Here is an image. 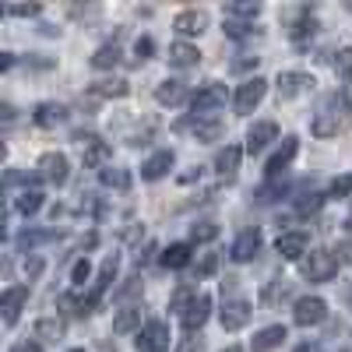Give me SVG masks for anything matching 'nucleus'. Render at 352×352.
I'll use <instances>...</instances> for the list:
<instances>
[{"label":"nucleus","mask_w":352,"mask_h":352,"mask_svg":"<svg viewBox=\"0 0 352 352\" xmlns=\"http://www.w3.org/2000/svg\"><path fill=\"white\" fill-rule=\"evenodd\" d=\"M184 99H187V85L184 81H176V78L159 81V88H155V102L159 106H180Z\"/></svg>","instance_id":"obj_24"},{"label":"nucleus","mask_w":352,"mask_h":352,"mask_svg":"<svg viewBox=\"0 0 352 352\" xmlns=\"http://www.w3.org/2000/svg\"><path fill=\"white\" fill-rule=\"evenodd\" d=\"M219 236V226L215 222H197L190 226V243H212Z\"/></svg>","instance_id":"obj_37"},{"label":"nucleus","mask_w":352,"mask_h":352,"mask_svg":"<svg viewBox=\"0 0 352 352\" xmlns=\"http://www.w3.org/2000/svg\"><path fill=\"white\" fill-rule=\"evenodd\" d=\"M194 180H201V166H194V169L180 173V184H194Z\"/></svg>","instance_id":"obj_51"},{"label":"nucleus","mask_w":352,"mask_h":352,"mask_svg":"<svg viewBox=\"0 0 352 352\" xmlns=\"http://www.w3.org/2000/svg\"><path fill=\"white\" fill-rule=\"evenodd\" d=\"M222 352H243L240 345H229V349H222Z\"/></svg>","instance_id":"obj_60"},{"label":"nucleus","mask_w":352,"mask_h":352,"mask_svg":"<svg viewBox=\"0 0 352 352\" xmlns=\"http://www.w3.org/2000/svg\"><path fill=\"white\" fill-rule=\"evenodd\" d=\"M81 152H85L81 159H85V166H88V169H99V173H102L106 166H113V162H109V155H113V152H109V144H106V141H96L92 148H81Z\"/></svg>","instance_id":"obj_32"},{"label":"nucleus","mask_w":352,"mask_h":352,"mask_svg":"<svg viewBox=\"0 0 352 352\" xmlns=\"http://www.w3.org/2000/svg\"><path fill=\"white\" fill-rule=\"evenodd\" d=\"M176 166V155H173V148H162V152H155V155H148L141 162V180H148V184H155V180H162V176H169V169Z\"/></svg>","instance_id":"obj_14"},{"label":"nucleus","mask_w":352,"mask_h":352,"mask_svg":"<svg viewBox=\"0 0 352 352\" xmlns=\"http://www.w3.org/2000/svg\"><path fill=\"white\" fill-rule=\"evenodd\" d=\"M272 141H278L275 120H257V124H250V131H247V152H250V155L264 152Z\"/></svg>","instance_id":"obj_17"},{"label":"nucleus","mask_w":352,"mask_h":352,"mask_svg":"<svg viewBox=\"0 0 352 352\" xmlns=\"http://www.w3.org/2000/svg\"><path fill=\"white\" fill-rule=\"evenodd\" d=\"M300 268L310 282H331L342 268V261L331 254V250H310L303 261H300Z\"/></svg>","instance_id":"obj_2"},{"label":"nucleus","mask_w":352,"mask_h":352,"mask_svg":"<svg viewBox=\"0 0 352 352\" xmlns=\"http://www.w3.org/2000/svg\"><path fill=\"white\" fill-rule=\"evenodd\" d=\"M314 74H303V71H282L278 81H275V92H278V102H292L307 92H314Z\"/></svg>","instance_id":"obj_5"},{"label":"nucleus","mask_w":352,"mask_h":352,"mask_svg":"<svg viewBox=\"0 0 352 352\" xmlns=\"http://www.w3.org/2000/svg\"><path fill=\"white\" fill-rule=\"evenodd\" d=\"M226 99H229L226 85L222 81H208V85H201L197 92L190 96V109H194V116H215L226 106Z\"/></svg>","instance_id":"obj_3"},{"label":"nucleus","mask_w":352,"mask_h":352,"mask_svg":"<svg viewBox=\"0 0 352 352\" xmlns=\"http://www.w3.org/2000/svg\"><path fill=\"white\" fill-rule=\"evenodd\" d=\"M264 96H268V81H264L261 74H254V78H247L236 88V96H232V109H236V116H250L264 102Z\"/></svg>","instance_id":"obj_4"},{"label":"nucleus","mask_w":352,"mask_h":352,"mask_svg":"<svg viewBox=\"0 0 352 352\" xmlns=\"http://www.w3.org/2000/svg\"><path fill=\"white\" fill-rule=\"evenodd\" d=\"M14 67V53H0V71H11Z\"/></svg>","instance_id":"obj_55"},{"label":"nucleus","mask_w":352,"mask_h":352,"mask_svg":"<svg viewBox=\"0 0 352 352\" xmlns=\"http://www.w3.org/2000/svg\"><path fill=\"white\" fill-rule=\"evenodd\" d=\"M222 32H226L229 39H250V36H261V28H254V25H247V21H232V18H226Z\"/></svg>","instance_id":"obj_36"},{"label":"nucleus","mask_w":352,"mask_h":352,"mask_svg":"<svg viewBox=\"0 0 352 352\" xmlns=\"http://www.w3.org/2000/svg\"><path fill=\"white\" fill-rule=\"evenodd\" d=\"M257 60H261V56H243V60H236L232 67H236V71H247V67H257Z\"/></svg>","instance_id":"obj_53"},{"label":"nucleus","mask_w":352,"mask_h":352,"mask_svg":"<svg viewBox=\"0 0 352 352\" xmlns=\"http://www.w3.org/2000/svg\"><path fill=\"white\" fill-rule=\"evenodd\" d=\"M261 247H264L261 229H243L240 236L232 240V247H229V257L236 261V264H247V261H254V257L261 254Z\"/></svg>","instance_id":"obj_10"},{"label":"nucleus","mask_w":352,"mask_h":352,"mask_svg":"<svg viewBox=\"0 0 352 352\" xmlns=\"http://www.w3.org/2000/svg\"><path fill=\"white\" fill-rule=\"evenodd\" d=\"M331 197H352V173L335 176V184H331Z\"/></svg>","instance_id":"obj_43"},{"label":"nucleus","mask_w":352,"mask_h":352,"mask_svg":"<svg viewBox=\"0 0 352 352\" xmlns=\"http://www.w3.org/2000/svg\"><path fill=\"white\" fill-rule=\"evenodd\" d=\"M285 194H289L285 184H268V187L254 190V201H257V204H272V201H278V197H285Z\"/></svg>","instance_id":"obj_38"},{"label":"nucleus","mask_w":352,"mask_h":352,"mask_svg":"<svg viewBox=\"0 0 352 352\" xmlns=\"http://www.w3.org/2000/svg\"><path fill=\"white\" fill-rule=\"evenodd\" d=\"M250 314H254V307L247 300H226V307L219 310V320H222L226 331H240L250 320Z\"/></svg>","instance_id":"obj_16"},{"label":"nucleus","mask_w":352,"mask_h":352,"mask_svg":"<svg viewBox=\"0 0 352 352\" xmlns=\"http://www.w3.org/2000/svg\"><path fill=\"white\" fill-rule=\"evenodd\" d=\"M342 102L352 109V85H345V92H342Z\"/></svg>","instance_id":"obj_58"},{"label":"nucleus","mask_w":352,"mask_h":352,"mask_svg":"<svg viewBox=\"0 0 352 352\" xmlns=\"http://www.w3.org/2000/svg\"><path fill=\"white\" fill-rule=\"evenodd\" d=\"M64 335H67V324L60 317H43V320H36V328H32V338H39L43 345L64 342Z\"/></svg>","instance_id":"obj_21"},{"label":"nucleus","mask_w":352,"mask_h":352,"mask_svg":"<svg viewBox=\"0 0 352 352\" xmlns=\"http://www.w3.org/2000/svg\"><path fill=\"white\" fill-rule=\"evenodd\" d=\"M92 92L102 96V99H124V96H131V85L124 78H106V81H96L92 85Z\"/></svg>","instance_id":"obj_31"},{"label":"nucleus","mask_w":352,"mask_h":352,"mask_svg":"<svg viewBox=\"0 0 352 352\" xmlns=\"http://www.w3.org/2000/svg\"><path fill=\"white\" fill-rule=\"evenodd\" d=\"M60 236H64L60 229H25L21 236H18V250L32 254L36 247H43V243H53V240H60Z\"/></svg>","instance_id":"obj_22"},{"label":"nucleus","mask_w":352,"mask_h":352,"mask_svg":"<svg viewBox=\"0 0 352 352\" xmlns=\"http://www.w3.org/2000/svg\"><path fill=\"white\" fill-rule=\"evenodd\" d=\"M0 113H4V124H14V106H4Z\"/></svg>","instance_id":"obj_57"},{"label":"nucleus","mask_w":352,"mask_h":352,"mask_svg":"<svg viewBox=\"0 0 352 352\" xmlns=\"http://www.w3.org/2000/svg\"><path fill=\"white\" fill-rule=\"evenodd\" d=\"M197 296V289H190V285H184V289H176L173 292V300H169V310H176V314H184L187 307H190V300Z\"/></svg>","instance_id":"obj_40"},{"label":"nucleus","mask_w":352,"mask_h":352,"mask_svg":"<svg viewBox=\"0 0 352 352\" xmlns=\"http://www.w3.org/2000/svg\"><path fill=\"white\" fill-rule=\"evenodd\" d=\"M99 180H102V187H109V190H127V187H131V173H127L124 166H106V169L99 173Z\"/></svg>","instance_id":"obj_34"},{"label":"nucleus","mask_w":352,"mask_h":352,"mask_svg":"<svg viewBox=\"0 0 352 352\" xmlns=\"http://www.w3.org/2000/svg\"><path fill=\"white\" fill-rule=\"evenodd\" d=\"M144 324H141V307H124L120 314H116V320H113V331L116 335H131V331H141Z\"/></svg>","instance_id":"obj_29"},{"label":"nucleus","mask_w":352,"mask_h":352,"mask_svg":"<svg viewBox=\"0 0 352 352\" xmlns=\"http://www.w3.org/2000/svg\"><path fill=\"white\" fill-rule=\"evenodd\" d=\"M345 226H349V232H352V215H349V219H345Z\"/></svg>","instance_id":"obj_62"},{"label":"nucleus","mask_w":352,"mask_h":352,"mask_svg":"<svg viewBox=\"0 0 352 352\" xmlns=\"http://www.w3.org/2000/svg\"><path fill=\"white\" fill-rule=\"evenodd\" d=\"M25 303H28V285H11V289H4V296H0V310H4V324H8V328L18 324Z\"/></svg>","instance_id":"obj_13"},{"label":"nucleus","mask_w":352,"mask_h":352,"mask_svg":"<svg viewBox=\"0 0 352 352\" xmlns=\"http://www.w3.org/2000/svg\"><path fill=\"white\" fill-rule=\"evenodd\" d=\"M349 11H352V0H349Z\"/></svg>","instance_id":"obj_64"},{"label":"nucleus","mask_w":352,"mask_h":352,"mask_svg":"<svg viewBox=\"0 0 352 352\" xmlns=\"http://www.w3.org/2000/svg\"><path fill=\"white\" fill-rule=\"evenodd\" d=\"M152 254H155V243H148V247H144V254L138 250V257H134V261H138V264H148V261H152Z\"/></svg>","instance_id":"obj_54"},{"label":"nucleus","mask_w":352,"mask_h":352,"mask_svg":"<svg viewBox=\"0 0 352 352\" xmlns=\"http://www.w3.org/2000/svg\"><path fill=\"white\" fill-rule=\"evenodd\" d=\"M99 352H116V349H113V345H102V349H99Z\"/></svg>","instance_id":"obj_61"},{"label":"nucleus","mask_w":352,"mask_h":352,"mask_svg":"<svg viewBox=\"0 0 352 352\" xmlns=\"http://www.w3.org/2000/svg\"><path fill=\"white\" fill-rule=\"evenodd\" d=\"M314 32H317V18H300L296 25L289 28L292 39H307V36H314Z\"/></svg>","instance_id":"obj_41"},{"label":"nucleus","mask_w":352,"mask_h":352,"mask_svg":"<svg viewBox=\"0 0 352 352\" xmlns=\"http://www.w3.org/2000/svg\"><path fill=\"white\" fill-rule=\"evenodd\" d=\"M120 46H116V43H106V46H99L96 53H92V67L96 71H109V67H116V64H120Z\"/></svg>","instance_id":"obj_33"},{"label":"nucleus","mask_w":352,"mask_h":352,"mask_svg":"<svg viewBox=\"0 0 352 352\" xmlns=\"http://www.w3.org/2000/svg\"><path fill=\"white\" fill-rule=\"evenodd\" d=\"M116 268H120V261H116V257H106L102 261V268H99V275H96V282H92V292H88V307H96L99 300H102V292L113 285V278H116Z\"/></svg>","instance_id":"obj_19"},{"label":"nucleus","mask_w":352,"mask_h":352,"mask_svg":"<svg viewBox=\"0 0 352 352\" xmlns=\"http://www.w3.org/2000/svg\"><path fill=\"white\" fill-rule=\"evenodd\" d=\"M275 250H278L282 261H303L310 254V240H307V232L289 229V232H282V236L275 240Z\"/></svg>","instance_id":"obj_11"},{"label":"nucleus","mask_w":352,"mask_h":352,"mask_svg":"<svg viewBox=\"0 0 352 352\" xmlns=\"http://www.w3.org/2000/svg\"><path fill=\"white\" fill-rule=\"evenodd\" d=\"M335 74L345 78V81L352 85V46H345V50L335 53Z\"/></svg>","instance_id":"obj_39"},{"label":"nucleus","mask_w":352,"mask_h":352,"mask_svg":"<svg viewBox=\"0 0 352 352\" xmlns=\"http://www.w3.org/2000/svg\"><path fill=\"white\" fill-rule=\"evenodd\" d=\"M190 257H194V247L190 243H169L159 254V264H162V268H187Z\"/></svg>","instance_id":"obj_25"},{"label":"nucleus","mask_w":352,"mask_h":352,"mask_svg":"<svg viewBox=\"0 0 352 352\" xmlns=\"http://www.w3.org/2000/svg\"><path fill=\"white\" fill-rule=\"evenodd\" d=\"M32 120L39 127H56V124H64L67 120V106L64 102H39L32 109Z\"/></svg>","instance_id":"obj_23"},{"label":"nucleus","mask_w":352,"mask_h":352,"mask_svg":"<svg viewBox=\"0 0 352 352\" xmlns=\"http://www.w3.org/2000/svg\"><path fill=\"white\" fill-rule=\"evenodd\" d=\"M278 296H289V285L285 282H272L268 289H264V300H278Z\"/></svg>","instance_id":"obj_48"},{"label":"nucleus","mask_w":352,"mask_h":352,"mask_svg":"<svg viewBox=\"0 0 352 352\" xmlns=\"http://www.w3.org/2000/svg\"><path fill=\"white\" fill-rule=\"evenodd\" d=\"M240 159H243L240 144H226V148H219V155H215V173L219 176H232L240 169Z\"/></svg>","instance_id":"obj_27"},{"label":"nucleus","mask_w":352,"mask_h":352,"mask_svg":"<svg viewBox=\"0 0 352 352\" xmlns=\"http://www.w3.org/2000/svg\"><path fill=\"white\" fill-rule=\"evenodd\" d=\"M176 131H190L197 141H219L222 124L215 120V116H194L190 113V120H180V124H176Z\"/></svg>","instance_id":"obj_15"},{"label":"nucleus","mask_w":352,"mask_h":352,"mask_svg":"<svg viewBox=\"0 0 352 352\" xmlns=\"http://www.w3.org/2000/svg\"><path fill=\"white\" fill-rule=\"evenodd\" d=\"M296 352H317V345L314 342H303V345H296Z\"/></svg>","instance_id":"obj_59"},{"label":"nucleus","mask_w":352,"mask_h":352,"mask_svg":"<svg viewBox=\"0 0 352 352\" xmlns=\"http://www.w3.org/2000/svg\"><path fill=\"white\" fill-rule=\"evenodd\" d=\"M208 317H212V296H204V292H197V296L190 300V307L180 314V324L184 331H201L204 324H208Z\"/></svg>","instance_id":"obj_9"},{"label":"nucleus","mask_w":352,"mask_h":352,"mask_svg":"<svg viewBox=\"0 0 352 352\" xmlns=\"http://www.w3.org/2000/svg\"><path fill=\"white\" fill-rule=\"evenodd\" d=\"M215 272H219V254H201V257H197V275L208 278V275H215Z\"/></svg>","instance_id":"obj_42"},{"label":"nucleus","mask_w":352,"mask_h":352,"mask_svg":"<svg viewBox=\"0 0 352 352\" xmlns=\"http://www.w3.org/2000/svg\"><path fill=\"white\" fill-rule=\"evenodd\" d=\"M39 176L46 184H53V187H64L67 184V176H71V162H67V155L64 152H46L43 159H39Z\"/></svg>","instance_id":"obj_8"},{"label":"nucleus","mask_w":352,"mask_h":352,"mask_svg":"<svg viewBox=\"0 0 352 352\" xmlns=\"http://www.w3.org/2000/svg\"><path fill=\"white\" fill-rule=\"evenodd\" d=\"M43 268H46L43 257H36V254H32V257H25V278H28V282L39 278V275H43Z\"/></svg>","instance_id":"obj_46"},{"label":"nucleus","mask_w":352,"mask_h":352,"mask_svg":"<svg viewBox=\"0 0 352 352\" xmlns=\"http://www.w3.org/2000/svg\"><path fill=\"white\" fill-rule=\"evenodd\" d=\"M96 243H99V236H96V232H88V236L81 240V250H92Z\"/></svg>","instance_id":"obj_56"},{"label":"nucleus","mask_w":352,"mask_h":352,"mask_svg":"<svg viewBox=\"0 0 352 352\" xmlns=\"http://www.w3.org/2000/svg\"><path fill=\"white\" fill-rule=\"evenodd\" d=\"M285 338H289L285 324H268V328H261V331L250 338V349H254V352H272V349H278Z\"/></svg>","instance_id":"obj_20"},{"label":"nucleus","mask_w":352,"mask_h":352,"mask_svg":"<svg viewBox=\"0 0 352 352\" xmlns=\"http://www.w3.org/2000/svg\"><path fill=\"white\" fill-rule=\"evenodd\" d=\"M71 352H85V349H71Z\"/></svg>","instance_id":"obj_63"},{"label":"nucleus","mask_w":352,"mask_h":352,"mask_svg":"<svg viewBox=\"0 0 352 352\" xmlns=\"http://www.w3.org/2000/svg\"><path fill=\"white\" fill-rule=\"evenodd\" d=\"M166 60H169L173 67H197V60H201V50H197L194 43H173Z\"/></svg>","instance_id":"obj_26"},{"label":"nucleus","mask_w":352,"mask_h":352,"mask_svg":"<svg viewBox=\"0 0 352 352\" xmlns=\"http://www.w3.org/2000/svg\"><path fill=\"white\" fill-rule=\"evenodd\" d=\"M324 317H328V303L320 300V296H303V300L292 303V320H296L300 328H314Z\"/></svg>","instance_id":"obj_7"},{"label":"nucleus","mask_w":352,"mask_h":352,"mask_svg":"<svg viewBox=\"0 0 352 352\" xmlns=\"http://www.w3.org/2000/svg\"><path fill=\"white\" fill-rule=\"evenodd\" d=\"M324 201H328V194L310 190V194H303V197L296 201V212H300V215H314V212H320V208H324Z\"/></svg>","instance_id":"obj_35"},{"label":"nucleus","mask_w":352,"mask_h":352,"mask_svg":"<svg viewBox=\"0 0 352 352\" xmlns=\"http://www.w3.org/2000/svg\"><path fill=\"white\" fill-rule=\"evenodd\" d=\"M342 131H345V113H342L338 99H324V106L310 120V134L314 138H338Z\"/></svg>","instance_id":"obj_1"},{"label":"nucleus","mask_w":352,"mask_h":352,"mask_svg":"<svg viewBox=\"0 0 352 352\" xmlns=\"http://www.w3.org/2000/svg\"><path fill=\"white\" fill-rule=\"evenodd\" d=\"M88 278H92V264H88V261L81 257V261L74 264V268H71V282H74V285H85Z\"/></svg>","instance_id":"obj_44"},{"label":"nucleus","mask_w":352,"mask_h":352,"mask_svg":"<svg viewBox=\"0 0 352 352\" xmlns=\"http://www.w3.org/2000/svg\"><path fill=\"white\" fill-rule=\"evenodd\" d=\"M176 352H201V338H184L176 345Z\"/></svg>","instance_id":"obj_50"},{"label":"nucleus","mask_w":352,"mask_h":352,"mask_svg":"<svg viewBox=\"0 0 352 352\" xmlns=\"http://www.w3.org/2000/svg\"><path fill=\"white\" fill-rule=\"evenodd\" d=\"M257 14H261V0H229V4H226V18H232V21L247 18L254 25Z\"/></svg>","instance_id":"obj_30"},{"label":"nucleus","mask_w":352,"mask_h":352,"mask_svg":"<svg viewBox=\"0 0 352 352\" xmlns=\"http://www.w3.org/2000/svg\"><path fill=\"white\" fill-rule=\"evenodd\" d=\"M296 152H300V138H282V144H278V152L268 159V162H264V173H268L272 176V180H278V176L289 169V162L292 159H296Z\"/></svg>","instance_id":"obj_12"},{"label":"nucleus","mask_w":352,"mask_h":352,"mask_svg":"<svg viewBox=\"0 0 352 352\" xmlns=\"http://www.w3.org/2000/svg\"><path fill=\"white\" fill-rule=\"evenodd\" d=\"M8 14H14V18H36L43 8L39 4H11V8H4Z\"/></svg>","instance_id":"obj_45"},{"label":"nucleus","mask_w":352,"mask_h":352,"mask_svg":"<svg viewBox=\"0 0 352 352\" xmlns=\"http://www.w3.org/2000/svg\"><path fill=\"white\" fill-rule=\"evenodd\" d=\"M138 292H141V282H138V278H127V285L116 289V300H124V296H138Z\"/></svg>","instance_id":"obj_49"},{"label":"nucleus","mask_w":352,"mask_h":352,"mask_svg":"<svg viewBox=\"0 0 352 352\" xmlns=\"http://www.w3.org/2000/svg\"><path fill=\"white\" fill-rule=\"evenodd\" d=\"M43 197H46V194H43L39 187H28V184H25V190L14 197V208H18V215H25V219H28V215H36V212L43 208Z\"/></svg>","instance_id":"obj_28"},{"label":"nucleus","mask_w":352,"mask_h":352,"mask_svg":"<svg viewBox=\"0 0 352 352\" xmlns=\"http://www.w3.org/2000/svg\"><path fill=\"white\" fill-rule=\"evenodd\" d=\"M173 28L180 36H201L204 28H208V11H197V8H190V11H180L173 18Z\"/></svg>","instance_id":"obj_18"},{"label":"nucleus","mask_w":352,"mask_h":352,"mask_svg":"<svg viewBox=\"0 0 352 352\" xmlns=\"http://www.w3.org/2000/svg\"><path fill=\"white\" fill-rule=\"evenodd\" d=\"M169 324L166 320H148L141 331H138V338H134V345H138V352H166L169 349Z\"/></svg>","instance_id":"obj_6"},{"label":"nucleus","mask_w":352,"mask_h":352,"mask_svg":"<svg viewBox=\"0 0 352 352\" xmlns=\"http://www.w3.org/2000/svg\"><path fill=\"white\" fill-rule=\"evenodd\" d=\"M134 53H138V56H141V60H148V56H152V53H155V43H152V39H148V36H141V39H138V43H134Z\"/></svg>","instance_id":"obj_47"},{"label":"nucleus","mask_w":352,"mask_h":352,"mask_svg":"<svg viewBox=\"0 0 352 352\" xmlns=\"http://www.w3.org/2000/svg\"><path fill=\"white\" fill-rule=\"evenodd\" d=\"M11 352H43V345H39V342H21V345H14Z\"/></svg>","instance_id":"obj_52"}]
</instances>
